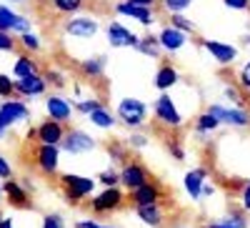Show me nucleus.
Segmentation results:
<instances>
[{"label": "nucleus", "instance_id": "1", "mask_svg": "<svg viewBox=\"0 0 250 228\" xmlns=\"http://www.w3.org/2000/svg\"><path fill=\"white\" fill-rule=\"evenodd\" d=\"M95 178H88V176H78V173H62L60 176V191L65 196V201L70 205H80L83 198H88L95 188Z\"/></svg>", "mask_w": 250, "mask_h": 228}, {"label": "nucleus", "instance_id": "2", "mask_svg": "<svg viewBox=\"0 0 250 228\" xmlns=\"http://www.w3.org/2000/svg\"><path fill=\"white\" fill-rule=\"evenodd\" d=\"M28 118H30V108L23 100H15V98L3 100L0 103V138H5V133L13 126H18V123H23Z\"/></svg>", "mask_w": 250, "mask_h": 228}, {"label": "nucleus", "instance_id": "3", "mask_svg": "<svg viewBox=\"0 0 250 228\" xmlns=\"http://www.w3.org/2000/svg\"><path fill=\"white\" fill-rule=\"evenodd\" d=\"M148 115V106L138 98H123L118 103V118L125 123L128 128H140Z\"/></svg>", "mask_w": 250, "mask_h": 228}, {"label": "nucleus", "instance_id": "4", "mask_svg": "<svg viewBox=\"0 0 250 228\" xmlns=\"http://www.w3.org/2000/svg\"><path fill=\"white\" fill-rule=\"evenodd\" d=\"M125 205V193L118 188H105L103 193H98L93 201H90V211L98 213V216H105V213H115Z\"/></svg>", "mask_w": 250, "mask_h": 228}, {"label": "nucleus", "instance_id": "5", "mask_svg": "<svg viewBox=\"0 0 250 228\" xmlns=\"http://www.w3.org/2000/svg\"><path fill=\"white\" fill-rule=\"evenodd\" d=\"M153 113H155V118L163 123L165 128H180L183 126V115H180V111L175 108V103H173V98L168 95V93H163L158 100H155V106H153Z\"/></svg>", "mask_w": 250, "mask_h": 228}, {"label": "nucleus", "instance_id": "6", "mask_svg": "<svg viewBox=\"0 0 250 228\" xmlns=\"http://www.w3.org/2000/svg\"><path fill=\"white\" fill-rule=\"evenodd\" d=\"M153 178H150V171L145 168L143 163H138V160H128L120 168V183L128 188V193L130 191H135V188H140V185H145V183H150Z\"/></svg>", "mask_w": 250, "mask_h": 228}, {"label": "nucleus", "instance_id": "7", "mask_svg": "<svg viewBox=\"0 0 250 228\" xmlns=\"http://www.w3.org/2000/svg\"><path fill=\"white\" fill-rule=\"evenodd\" d=\"M128 201L133 203V208H138V205H153V203H165V188L158 183V181H150L140 185V188L130 191L128 193Z\"/></svg>", "mask_w": 250, "mask_h": 228}, {"label": "nucleus", "instance_id": "8", "mask_svg": "<svg viewBox=\"0 0 250 228\" xmlns=\"http://www.w3.org/2000/svg\"><path fill=\"white\" fill-rule=\"evenodd\" d=\"M33 158H35V165H38L40 173H45V176L58 173V165H60V148L58 146H45V143H40V146L33 151Z\"/></svg>", "mask_w": 250, "mask_h": 228}, {"label": "nucleus", "instance_id": "9", "mask_svg": "<svg viewBox=\"0 0 250 228\" xmlns=\"http://www.w3.org/2000/svg\"><path fill=\"white\" fill-rule=\"evenodd\" d=\"M62 30H65L68 35H73V38L85 40V38H93L100 30V23H98L93 15H73L70 20H65Z\"/></svg>", "mask_w": 250, "mask_h": 228}, {"label": "nucleus", "instance_id": "10", "mask_svg": "<svg viewBox=\"0 0 250 228\" xmlns=\"http://www.w3.org/2000/svg\"><path fill=\"white\" fill-rule=\"evenodd\" d=\"M95 146H98L95 138H93V136H88V133H83V131H78V128L68 131V133H65V138H62V143H60V148L65 151V153H70V156L88 153V151H93Z\"/></svg>", "mask_w": 250, "mask_h": 228}, {"label": "nucleus", "instance_id": "11", "mask_svg": "<svg viewBox=\"0 0 250 228\" xmlns=\"http://www.w3.org/2000/svg\"><path fill=\"white\" fill-rule=\"evenodd\" d=\"M105 35H108V43L113 48H138L140 46V38L133 30H128L123 23H118V20H110L108 23Z\"/></svg>", "mask_w": 250, "mask_h": 228}, {"label": "nucleus", "instance_id": "12", "mask_svg": "<svg viewBox=\"0 0 250 228\" xmlns=\"http://www.w3.org/2000/svg\"><path fill=\"white\" fill-rule=\"evenodd\" d=\"M200 46L210 53L213 60L220 63V66H233L235 58H238V48L230 46V43H223V40H208V38H203Z\"/></svg>", "mask_w": 250, "mask_h": 228}, {"label": "nucleus", "instance_id": "13", "mask_svg": "<svg viewBox=\"0 0 250 228\" xmlns=\"http://www.w3.org/2000/svg\"><path fill=\"white\" fill-rule=\"evenodd\" d=\"M48 88V80L45 75H40V73H33L28 78H20L15 80V93L20 98H35V95H43Z\"/></svg>", "mask_w": 250, "mask_h": 228}, {"label": "nucleus", "instance_id": "14", "mask_svg": "<svg viewBox=\"0 0 250 228\" xmlns=\"http://www.w3.org/2000/svg\"><path fill=\"white\" fill-rule=\"evenodd\" d=\"M220 123H228V126H235V128H245L250 123V113L245 108H223V106H210L208 108Z\"/></svg>", "mask_w": 250, "mask_h": 228}, {"label": "nucleus", "instance_id": "15", "mask_svg": "<svg viewBox=\"0 0 250 228\" xmlns=\"http://www.w3.org/2000/svg\"><path fill=\"white\" fill-rule=\"evenodd\" d=\"M3 193L8 196V203L15 205V208H33V203H30V196H28V188L20 181H13L8 178L3 183Z\"/></svg>", "mask_w": 250, "mask_h": 228}, {"label": "nucleus", "instance_id": "16", "mask_svg": "<svg viewBox=\"0 0 250 228\" xmlns=\"http://www.w3.org/2000/svg\"><path fill=\"white\" fill-rule=\"evenodd\" d=\"M10 30H18V33H30V20L13 13L8 5H0V33H10Z\"/></svg>", "mask_w": 250, "mask_h": 228}, {"label": "nucleus", "instance_id": "17", "mask_svg": "<svg viewBox=\"0 0 250 228\" xmlns=\"http://www.w3.org/2000/svg\"><path fill=\"white\" fill-rule=\"evenodd\" d=\"M62 138H65V128L58 120H43L38 126V140L45 146H60Z\"/></svg>", "mask_w": 250, "mask_h": 228}, {"label": "nucleus", "instance_id": "18", "mask_svg": "<svg viewBox=\"0 0 250 228\" xmlns=\"http://www.w3.org/2000/svg\"><path fill=\"white\" fill-rule=\"evenodd\" d=\"M45 111H48L50 120L65 123V120H70V115H73L75 108L70 106V100H65V98H60V95H48V98H45Z\"/></svg>", "mask_w": 250, "mask_h": 228}, {"label": "nucleus", "instance_id": "19", "mask_svg": "<svg viewBox=\"0 0 250 228\" xmlns=\"http://www.w3.org/2000/svg\"><path fill=\"white\" fill-rule=\"evenodd\" d=\"M158 40H160V48H163V50L178 53V50L188 43V33H183V30H178V28H173V25H165V28L160 30Z\"/></svg>", "mask_w": 250, "mask_h": 228}, {"label": "nucleus", "instance_id": "20", "mask_svg": "<svg viewBox=\"0 0 250 228\" xmlns=\"http://www.w3.org/2000/svg\"><path fill=\"white\" fill-rule=\"evenodd\" d=\"M115 13L130 18V20H138L140 25L153 23V8H140V5H133V3H125V0H120V3L115 5Z\"/></svg>", "mask_w": 250, "mask_h": 228}, {"label": "nucleus", "instance_id": "21", "mask_svg": "<svg viewBox=\"0 0 250 228\" xmlns=\"http://www.w3.org/2000/svg\"><path fill=\"white\" fill-rule=\"evenodd\" d=\"M138 218L150 226V228H160L165 223V211H163V203H153V205H138L135 208Z\"/></svg>", "mask_w": 250, "mask_h": 228}, {"label": "nucleus", "instance_id": "22", "mask_svg": "<svg viewBox=\"0 0 250 228\" xmlns=\"http://www.w3.org/2000/svg\"><path fill=\"white\" fill-rule=\"evenodd\" d=\"M205 178H208V171L205 168H193V171L185 173V191H188V196H190L193 201H200Z\"/></svg>", "mask_w": 250, "mask_h": 228}, {"label": "nucleus", "instance_id": "23", "mask_svg": "<svg viewBox=\"0 0 250 228\" xmlns=\"http://www.w3.org/2000/svg\"><path fill=\"white\" fill-rule=\"evenodd\" d=\"M178 80H180V78H178V70H175L170 63H163V66L158 68V73H155V88H158L160 93H168Z\"/></svg>", "mask_w": 250, "mask_h": 228}, {"label": "nucleus", "instance_id": "24", "mask_svg": "<svg viewBox=\"0 0 250 228\" xmlns=\"http://www.w3.org/2000/svg\"><path fill=\"white\" fill-rule=\"evenodd\" d=\"M33 73H38L35 60H33L30 55H20V58L15 60V66H13V75H15V80L28 78V75H33Z\"/></svg>", "mask_w": 250, "mask_h": 228}, {"label": "nucleus", "instance_id": "25", "mask_svg": "<svg viewBox=\"0 0 250 228\" xmlns=\"http://www.w3.org/2000/svg\"><path fill=\"white\" fill-rule=\"evenodd\" d=\"M80 70L90 75V78H100L103 70H105V58L98 55V58H85V60H80Z\"/></svg>", "mask_w": 250, "mask_h": 228}, {"label": "nucleus", "instance_id": "26", "mask_svg": "<svg viewBox=\"0 0 250 228\" xmlns=\"http://www.w3.org/2000/svg\"><path fill=\"white\" fill-rule=\"evenodd\" d=\"M90 123L95 128H113L115 126V115L103 106V108H98V111H93L90 113Z\"/></svg>", "mask_w": 250, "mask_h": 228}, {"label": "nucleus", "instance_id": "27", "mask_svg": "<svg viewBox=\"0 0 250 228\" xmlns=\"http://www.w3.org/2000/svg\"><path fill=\"white\" fill-rule=\"evenodd\" d=\"M218 126H220V120H218L210 111H205V113H200V115L195 118V131H198V133H213Z\"/></svg>", "mask_w": 250, "mask_h": 228}, {"label": "nucleus", "instance_id": "28", "mask_svg": "<svg viewBox=\"0 0 250 228\" xmlns=\"http://www.w3.org/2000/svg\"><path fill=\"white\" fill-rule=\"evenodd\" d=\"M138 50L140 53H145V55H153V58H158L160 55V40H158V35H145V38H140V46H138Z\"/></svg>", "mask_w": 250, "mask_h": 228}, {"label": "nucleus", "instance_id": "29", "mask_svg": "<svg viewBox=\"0 0 250 228\" xmlns=\"http://www.w3.org/2000/svg\"><path fill=\"white\" fill-rule=\"evenodd\" d=\"M108 153H110V158L115 160V163H128V143H120V140H110L108 143Z\"/></svg>", "mask_w": 250, "mask_h": 228}, {"label": "nucleus", "instance_id": "30", "mask_svg": "<svg viewBox=\"0 0 250 228\" xmlns=\"http://www.w3.org/2000/svg\"><path fill=\"white\" fill-rule=\"evenodd\" d=\"M48 3L58 10V13H65V15H73L83 8V0H48Z\"/></svg>", "mask_w": 250, "mask_h": 228}, {"label": "nucleus", "instance_id": "31", "mask_svg": "<svg viewBox=\"0 0 250 228\" xmlns=\"http://www.w3.org/2000/svg\"><path fill=\"white\" fill-rule=\"evenodd\" d=\"M170 25H173V28H178V30H183V33H188V35H193V33H195V25H193L188 18H183L180 13L170 15Z\"/></svg>", "mask_w": 250, "mask_h": 228}, {"label": "nucleus", "instance_id": "32", "mask_svg": "<svg viewBox=\"0 0 250 228\" xmlns=\"http://www.w3.org/2000/svg\"><path fill=\"white\" fill-rule=\"evenodd\" d=\"M98 108H103V100H78L75 103V111L78 113H83V115H90L93 111H98Z\"/></svg>", "mask_w": 250, "mask_h": 228}, {"label": "nucleus", "instance_id": "33", "mask_svg": "<svg viewBox=\"0 0 250 228\" xmlns=\"http://www.w3.org/2000/svg\"><path fill=\"white\" fill-rule=\"evenodd\" d=\"M95 181H98V183H103L105 188H115V185L120 183V173H118V171H103Z\"/></svg>", "mask_w": 250, "mask_h": 228}, {"label": "nucleus", "instance_id": "34", "mask_svg": "<svg viewBox=\"0 0 250 228\" xmlns=\"http://www.w3.org/2000/svg\"><path fill=\"white\" fill-rule=\"evenodd\" d=\"M190 3L193 0H163V8L170 15H175V13H183L185 8H190Z\"/></svg>", "mask_w": 250, "mask_h": 228}, {"label": "nucleus", "instance_id": "35", "mask_svg": "<svg viewBox=\"0 0 250 228\" xmlns=\"http://www.w3.org/2000/svg\"><path fill=\"white\" fill-rule=\"evenodd\" d=\"M20 43H23V48L30 50V53L40 50V40H38V35H33V33H23V35H20Z\"/></svg>", "mask_w": 250, "mask_h": 228}, {"label": "nucleus", "instance_id": "36", "mask_svg": "<svg viewBox=\"0 0 250 228\" xmlns=\"http://www.w3.org/2000/svg\"><path fill=\"white\" fill-rule=\"evenodd\" d=\"M13 93H15V80L0 73V98H10Z\"/></svg>", "mask_w": 250, "mask_h": 228}, {"label": "nucleus", "instance_id": "37", "mask_svg": "<svg viewBox=\"0 0 250 228\" xmlns=\"http://www.w3.org/2000/svg\"><path fill=\"white\" fill-rule=\"evenodd\" d=\"M225 95L235 103V108H245V100H243V93L235 88V86H225Z\"/></svg>", "mask_w": 250, "mask_h": 228}, {"label": "nucleus", "instance_id": "38", "mask_svg": "<svg viewBox=\"0 0 250 228\" xmlns=\"http://www.w3.org/2000/svg\"><path fill=\"white\" fill-rule=\"evenodd\" d=\"M43 228H65V221H62L60 213H48L43 218Z\"/></svg>", "mask_w": 250, "mask_h": 228}, {"label": "nucleus", "instance_id": "39", "mask_svg": "<svg viewBox=\"0 0 250 228\" xmlns=\"http://www.w3.org/2000/svg\"><path fill=\"white\" fill-rule=\"evenodd\" d=\"M240 88L243 91H250V60L240 68Z\"/></svg>", "mask_w": 250, "mask_h": 228}, {"label": "nucleus", "instance_id": "40", "mask_svg": "<svg viewBox=\"0 0 250 228\" xmlns=\"http://www.w3.org/2000/svg\"><path fill=\"white\" fill-rule=\"evenodd\" d=\"M0 50H15V38L10 33H0Z\"/></svg>", "mask_w": 250, "mask_h": 228}, {"label": "nucleus", "instance_id": "41", "mask_svg": "<svg viewBox=\"0 0 250 228\" xmlns=\"http://www.w3.org/2000/svg\"><path fill=\"white\" fill-rule=\"evenodd\" d=\"M223 3L233 10H248L250 8V0H223Z\"/></svg>", "mask_w": 250, "mask_h": 228}, {"label": "nucleus", "instance_id": "42", "mask_svg": "<svg viewBox=\"0 0 250 228\" xmlns=\"http://www.w3.org/2000/svg\"><path fill=\"white\" fill-rule=\"evenodd\" d=\"M0 178L3 181H8V178H13V168H10V163L0 156Z\"/></svg>", "mask_w": 250, "mask_h": 228}, {"label": "nucleus", "instance_id": "43", "mask_svg": "<svg viewBox=\"0 0 250 228\" xmlns=\"http://www.w3.org/2000/svg\"><path fill=\"white\" fill-rule=\"evenodd\" d=\"M75 228H113V226H103V223H98L93 218H85V221H78Z\"/></svg>", "mask_w": 250, "mask_h": 228}, {"label": "nucleus", "instance_id": "44", "mask_svg": "<svg viewBox=\"0 0 250 228\" xmlns=\"http://www.w3.org/2000/svg\"><path fill=\"white\" fill-rule=\"evenodd\" d=\"M240 201H243V211H250V181L243 185V193H240Z\"/></svg>", "mask_w": 250, "mask_h": 228}, {"label": "nucleus", "instance_id": "45", "mask_svg": "<svg viewBox=\"0 0 250 228\" xmlns=\"http://www.w3.org/2000/svg\"><path fill=\"white\" fill-rule=\"evenodd\" d=\"M145 143H148V138H145V136H130V143H128V146H130V148H143Z\"/></svg>", "mask_w": 250, "mask_h": 228}, {"label": "nucleus", "instance_id": "46", "mask_svg": "<svg viewBox=\"0 0 250 228\" xmlns=\"http://www.w3.org/2000/svg\"><path fill=\"white\" fill-rule=\"evenodd\" d=\"M168 148H170V153H173V156H175L178 160H183V158H185V153H183V148H180V143H175V140H173Z\"/></svg>", "mask_w": 250, "mask_h": 228}, {"label": "nucleus", "instance_id": "47", "mask_svg": "<svg viewBox=\"0 0 250 228\" xmlns=\"http://www.w3.org/2000/svg\"><path fill=\"white\" fill-rule=\"evenodd\" d=\"M125 3H133V5H140V8H153L158 0H125Z\"/></svg>", "mask_w": 250, "mask_h": 228}, {"label": "nucleus", "instance_id": "48", "mask_svg": "<svg viewBox=\"0 0 250 228\" xmlns=\"http://www.w3.org/2000/svg\"><path fill=\"white\" fill-rule=\"evenodd\" d=\"M203 228H233L228 221H218V223H210V226H203Z\"/></svg>", "mask_w": 250, "mask_h": 228}, {"label": "nucleus", "instance_id": "49", "mask_svg": "<svg viewBox=\"0 0 250 228\" xmlns=\"http://www.w3.org/2000/svg\"><path fill=\"white\" fill-rule=\"evenodd\" d=\"M0 228H13V218H3V226Z\"/></svg>", "mask_w": 250, "mask_h": 228}, {"label": "nucleus", "instance_id": "50", "mask_svg": "<svg viewBox=\"0 0 250 228\" xmlns=\"http://www.w3.org/2000/svg\"><path fill=\"white\" fill-rule=\"evenodd\" d=\"M8 3H25V0H8Z\"/></svg>", "mask_w": 250, "mask_h": 228}, {"label": "nucleus", "instance_id": "51", "mask_svg": "<svg viewBox=\"0 0 250 228\" xmlns=\"http://www.w3.org/2000/svg\"><path fill=\"white\" fill-rule=\"evenodd\" d=\"M0 201H3V185H0Z\"/></svg>", "mask_w": 250, "mask_h": 228}, {"label": "nucleus", "instance_id": "52", "mask_svg": "<svg viewBox=\"0 0 250 228\" xmlns=\"http://www.w3.org/2000/svg\"><path fill=\"white\" fill-rule=\"evenodd\" d=\"M3 218H5V216H3V213H0V226H3Z\"/></svg>", "mask_w": 250, "mask_h": 228}]
</instances>
